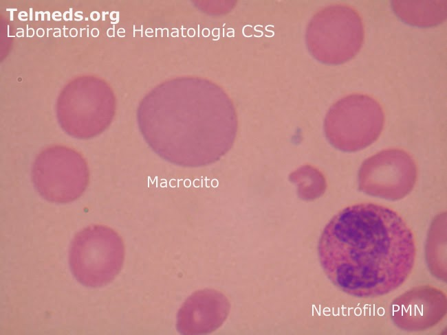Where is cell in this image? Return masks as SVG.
<instances>
[{"label":"cell","mask_w":447,"mask_h":335,"mask_svg":"<svg viewBox=\"0 0 447 335\" xmlns=\"http://www.w3.org/2000/svg\"><path fill=\"white\" fill-rule=\"evenodd\" d=\"M318 255L329 281L353 297L374 298L400 287L414 266L413 235L393 210L374 203L349 206L327 224Z\"/></svg>","instance_id":"1"},{"label":"cell","mask_w":447,"mask_h":335,"mask_svg":"<svg viewBox=\"0 0 447 335\" xmlns=\"http://www.w3.org/2000/svg\"><path fill=\"white\" fill-rule=\"evenodd\" d=\"M138 122L153 151L184 168L219 161L232 148L237 131L231 100L219 86L201 79L153 91L141 103Z\"/></svg>","instance_id":"2"},{"label":"cell","mask_w":447,"mask_h":335,"mask_svg":"<svg viewBox=\"0 0 447 335\" xmlns=\"http://www.w3.org/2000/svg\"><path fill=\"white\" fill-rule=\"evenodd\" d=\"M124 259L122 238L101 224L88 226L74 237L69 251L72 275L82 285L99 288L109 284L120 272Z\"/></svg>","instance_id":"3"},{"label":"cell","mask_w":447,"mask_h":335,"mask_svg":"<svg viewBox=\"0 0 447 335\" xmlns=\"http://www.w3.org/2000/svg\"><path fill=\"white\" fill-rule=\"evenodd\" d=\"M364 36L358 12L349 5L336 4L320 10L312 17L305 38L316 59L325 64L338 65L359 51Z\"/></svg>","instance_id":"4"},{"label":"cell","mask_w":447,"mask_h":335,"mask_svg":"<svg viewBox=\"0 0 447 335\" xmlns=\"http://www.w3.org/2000/svg\"><path fill=\"white\" fill-rule=\"evenodd\" d=\"M384 116L380 104L364 94H352L336 102L324 124L326 137L336 148L354 152L369 146L380 135Z\"/></svg>","instance_id":"5"},{"label":"cell","mask_w":447,"mask_h":335,"mask_svg":"<svg viewBox=\"0 0 447 335\" xmlns=\"http://www.w3.org/2000/svg\"><path fill=\"white\" fill-rule=\"evenodd\" d=\"M32 180L38 193L46 200L67 203L78 198L89 181L85 160L77 152L54 148L36 159Z\"/></svg>","instance_id":"6"},{"label":"cell","mask_w":447,"mask_h":335,"mask_svg":"<svg viewBox=\"0 0 447 335\" xmlns=\"http://www.w3.org/2000/svg\"><path fill=\"white\" fill-rule=\"evenodd\" d=\"M417 167L403 150L390 148L366 159L358 172V189L370 196L397 200L408 194L415 184Z\"/></svg>","instance_id":"7"},{"label":"cell","mask_w":447,"mask_h":335,"mask_svg":"<svg viewBox=\"0 0 447 335\" xmlns=\"http://www.w3.org/2000/svg\"><path fill=\"white\" fill-rule=\"evenodd\" d=\"M446 296L429 285L413 288L396 297L390 305L393 324L405 331L419 332L439 323L446 313Z\"/></svg>","instance_id":"8"},{"label":"cell","mask_w":447,"mask_h":335,"mask_svg":"<svg viewBox=\"0 0 447 335\" xmlns=\"http://www.w3.org/2000/svg\"><path fill=\"white\" fill-rule=\"evenodd\" d=\"M75 97L66 95L58 105V115L65 129L79 137H89L103 130L114 111L112 96L108 93Z\"/></svg>","instance_id":"9"},{"label":"cell","mask_w":447,"mask_h":335,"mask_svg":"<svg viewBox=\"0 0 447 335\" xmlns=\"http://www.w3.org/2000/svg\"><path fill=\"white\" fill-rule=\"evenodd\" d=\"M212 294L204 292L191 295L182 305L177 317V329L182 334L208 332L219 324L226 314V304Z\"/></svg>","instance_id":"10"},{"label":"cell","mask_w":447,"mask_h":335,"mask_svg":"<svg viewBox=\"0 0 447 335\" xmlns=\"http://www.w3.org/2000/svg\"><path fill=\"white\" fill-rule=\"evenodd\" d=\"M395 14L404 22L419 27H430L446 17V1H393Z\"/></svg>","instance_id":"11"}]
</instances>
